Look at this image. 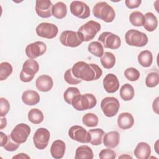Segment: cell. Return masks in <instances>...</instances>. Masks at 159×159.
I'll use <instances>...</instances> for the list:
<instances>
[{"instance_id":"obj_1","label":"cell","mask_w":159,"mask_h":159,"mask_svg":"<svg viewBox=\"0 0 159 159\" xmlns=\"http://www.w3.org/2000/svg\"><path fill=\"white\" fill-rule=\"evenodd\" d=\"M72 73L75 77L86 81H92L98 80L102 74L101 68L94 63H87L80 61L73 65Z\"/></svg>"},{"instance_id":"obj_2","label":"cell","mask_w":159,"mask_h":159,"mask_svg":"<svg viewBox=\"0 0 159 159\" xmlns=\"http://www.w3.org/2000/svg\"><path fill=\"white\" fill-rule=\"evenodd\" d=\"M93 14L96 18L108 23L112 22L116 17V12L113 7L104 1L98 2L94 6Z\"/></svg>"},{"instance_id":"obj_3","label":"cell","mask_w":159,"mask_h":159,"mask_svg":"<svg viewBox=\"0 0 159 159\" xmlns=\"http://www.w3.org/2000/svg\"><path fill=\"white\" fill-rule=\"evenodd\" d=\"M97 99L96 97L91 93L77 95L72 101L71 105L76 111H83L91 109L96 106Z\"/></svg>"},{"instance_id":"obj_4","label":"cell","mask_w":159,"mask_h":159,"mask_svg":"<svg viewBox=\"0 0 159 159\" xmlns=\"http://www.w3.org/2000/svg\"><path fill=\"white\" fill-rule=\"evenodd\" d=\"M101 24L94 20H89L81 25L78 30V34L82 42L93 40L101 30Z\"/></svg>"},{"instance_id":"obj_5","label":"cell","mask_w":159,"mask_h":159,"mask_svg":"<svg viewBox=\"0 0 159 159\" xmlns=\"http://www.w3.org/2000/svg\"><path fill=\"white\" fill-rule=\"evenodd\" d=\"M39 70V65L36 60L30 58L25 60L19 75L20 80L24 83L31 81Z\"/></svg>"},{"instance_id":"obj_6","label":"cell","mask_w":159,"mask_h":159,"mask_svg":"<svg viewBox=\"0 0 159 159\" xmlns=\"http://www.w3.org/2000/svg\"><path fill=\"white\" fill-rule=\"evenodd\" d=\"M125 42L130 45L142 47L147 45L148 39L146 34L136 29H130L125 34Z\"/></svg>"},{"instance_id":"obj_7","label":"cell","mask_w":159,"mask_h":159,"mask_svg":"<svg viewBox=\"0 0 159 159\" xmlns=\"http://www.w3.org/2000/svg\"><path fill=\"white\" fill-rule=\"evenodd\" d=\"M119 107V101L114 97H106L101 102V108L104 114L108 117L116 116Z\"/></svg>"},{"instance_id":"obj_8","label":"cell","mask_w":159,"mask_h":159,"mask_svg":"<svg viewBox=\"0 0 159 159\" xmlns=\"http://www.w3.org/2000/svg\"><path fill=\"white\" fill-rule=\"evenodd\" d=\"M99 42L104 48L116 50L119 48L121 45L120 38L111 32H104L98 37Z\"/></svg>"},{"instance_id":"obj_9","label":"cell","mask_w":159,"mask_h":159,"mask_svg":"<svg viewBox=\"0 0 159 159\" xmlns=\"http://www.w3.org/2000/svg\"><path fill=\"white\" fill-rule=\"evenodd\" d=\"M31 132L30 127L26 124L20 123L15 126L10 136L17 143L21 144L26 142Z\"/></svg>"},{"instance_id":"obj_10","label":"cell","mask_w":159,"mask_h":159,"mask_svg":"<svg viewBox=\"0 0 159 159\" xmlns=\"http://www.w3.org/2000/svg\"><path fill=\"white\" fill-rule=\"evenodd\" d=\"M69 137L82 143H90L91 135L88 131L80 125H73L68 130Z\"/></svg>"},{"instance_id":"obj_11","label":"cell","mask_w":159,"mask_h":159,"mask_svg":"<svg viewBox=\"0 0 159 159\" xmlns=\"http://www.w3.org/2000/svg\"><path fill=\"white\" fill-rule=\"evenodd\" d=\"M35 31L37 35L39 37L52 39L57 36L58 32V27L53 24L42 22L37 26Z\"/></svg>"},{"instance_id":"obj_12","label":"cell","mask_w":159,"mask_h":159,"mask_svg":"<svg viewBox=\"0 0 159 159\" xmlns=\"http://www.w3.org/2000/svg\"><path fill=\"white\" fill-rule=\"evenodd\" d=\"M50 137V134L46 128H39L34 134L33 142L35 147L39 150L45 149L48 144Z\"/></svg>"},{"instance_id":"obj_13","label":"cell","mask_w":159,"mask_h":159,"mask_svg":"<svg viewBox=\"0 0 159 159\" xmlns=\"http://www.w3.org/2000/svg\"><path fill=\"white\" fill-rule=\"evenodd\" d=\"M60 41L61 44L66 47L75 48L82 43L77 32L73 30H65L60 36Z\"/></svg>"},{"instance_id":"obj_14","label":"cell","mask_w":159,"mask_h":159,"mask_svg":"<svg viewBox=\"0 0 159 159\" xmlns=\"http://www.w3.org/2000/svg\"><path fill=\"white\" fill-rule=\"evenodd\" d=\"M70 9L71 14L80 19H84L90 16L89 7L83 1H72L70 4Z\"/></svg>"},{"instance_id":"obj_15","label":"cell","mask_w":159,"mask_h":159,"mask_svg":"<svg viewBox=\"0 0 159 159\" xmlns=\"http://www.w3.org/2000/svg\"><path fill=\"white\" fill-rule=\"evenodd\" d=\"M25 54L30 59H35L43 55L47 51L46 44L42 41L29 43L25 48Z\"/></svg>"},{"instance_id":"obj_16","label":"cell","mask_w":159,"mask_h":159,"mask_svg":"<svg viewBox=\"0 0 159 159\" xmlns=\"http://www.w3.org/2000/svg\"><path fill=\"white\" fill-rule=\"evenodd\" d=\"M53 4L50 0H37L35 1V11L42 18H48L52 16Z\"/></svg>"},{"instance_id":"obj_17","label":"cell","mask_w":159,"mask_h":159,"mask_svg":"<svg viewBox=\"0 0 159 159\" xmlns=\"http://www.w3.org/2000/svg\"><path fill=\"white\" fill-rule=\"evenodd\" d=\"M105 91L109 93H116L119 88V81L117 77L112 73L106 75L102 81Z\"/></svg>"},{"instance_id":"obj_18","label":"cell","mask_w":159,"mask_h":159,"mask_svg":"<svg viewBox=\"0 0 159 159\" xmlns=\"http://www.w3.org/2000/svg\"><path fill=\"white\" fill-rule=\"evenodd\" d=\"M35 86L38 90L42 92H47L52 89L53 86V81L51 76L47 75H42L37 78L35 81Z\"/></svg>"},{"instance_id":"obj_19","label":"cell","mask_w":159,"mask_h":159,"mask_svg":"<svg viewBox=\"0 0 159 159\" xmlns=\"http://www.w3.org/2000/svg\"><path fill=\"white\" fill-rule=\"evenodd\" d=\"M65 149V143L61 140H56L51 145L50 153L53 158L60 159L63 157Z\"/></svg>"},{"instance_id":"obj_20","label":"cell","mask_w":159,"mask_h":159,"mask_svg":"<svg viewBox=\"0 0 159 159\" xmlns=\"http://www.w3.org/2000/svg\"><path fill=\"white\" fill-rule=\"evenodd\" d=\"M120 134L117 131H110L105 134L103 138L104 146L109 148H116L119 143Z\"/></svg>"},{"instance_id":"obj_21","label":"cell","mask_w":159,"mask_h":159,"mask_svg":"<svg viewBox=\"0 0 159 159\" xmlns=\"http://www.w3.org/2000/svg\"><path fill=\"white\" fill-rule=\"evenodd\" d=\"M134 153L138 159H147L151 154V147L147 142H141L137 145Z\"/></svg>"},{"instance_id":"obj_22","label":"cell","mask_w":159,"mask_h":159,"mask_svg":"<svg viewBox=\"0 0 159 159\" xmlns=\"http://www.w3.org/2000/svg\"><path fill=\"white\" fill-rule=\"evenodd\" d=\"M134 124V119L129 112H122L117 118V125L122 130L130 129Z\"/></svg>"},{"instance_id":"obj_23","label":"cell","mask_w":159,"mask_h":159,"mask_svg":"<svg viewBox=\"0 0 159 159\" xmlns=\"http://www.w3.org/2000/svg\"><path fill=\"white\" fill-rule=\"evenodd\" d=\"M22 102L28 106H34L40 101V95L34 90H27L22 94Z\"/></svg>"},{"instance_id":"obj_24","label":"cell","mask_w":159,"mask_h":159,"mask_svg":"<svg viewBox=\"0 0 159 159\" xmlns=\"http://www.w3.org/2000/svg\"><path fill=\"white\" fill-rule=\"evenodd\" d=\"M145 22L143 25L144 29L148 32L154 31L158 26V19L151 12H147L145 15Z\"/></svg>"},{"instance_id":"obj_25","label":"cell","mask_w":159,"mask_h":159,"mask_svg":"<svg viewBox=\"0 0 159 159\" xmlns=\"http://www.w3.org/2000/svg\"><path fill=\"white\" fill-rule=\"evenodd\" d=\"M93 150L88 145H81L76 150L75 159H93Z\"/></svg>"},{"instance_id":"obj_26","label":"cell","mask_w":159,"mask_h":159,"mask_svg":"<svg viewBox=\"0 0 159 159\" xmlns=\"http://www.w3.org/2000/svg\"><path fill=\"white\" fill-rule=\"evenodd\" d=\"M52 14L57 19H61L64 18L67 14L66 5L61 1L55 3L53 5Z\"/></svg>"},{"instance_id":"obj_27","label":"cell","mask_w":159,"mask_h":159,"mask_svg":"<svg viewBox=\"0 0 159 159\" xmlns=\"http://www.w3.org/2000/svg\"><path fill=\"white\" fill-rule=\"evenodd\" d=\"M137 60L141 66L143 67H149L153 62L152 53L149 50H143L138 55Z\"/></svg>"},{"instance_id":"obj_28","label":"cell","mask_w":159,"mask_h":159,"mask_svg":"<svg viewBox=\"0 0 159 159\" xmlns=\"http://www.w3.org/2000/svg\"><path fill=\"white\" fill-rule=\"evenodd\" d=\"M89 133L91 135L90 143L93 145H99L102 143L103 137L105 134L104 131L99 128L90 129Z\"/></svg>"},{"instance_id":"obj_29","label":"cell","mask_w":159,"mask_h":159,"mask_svg":"<svg viewBox=\"0 0 159 159\" xmlns=\"http://www.w3.org/2000/svg\"><path fill=\"white\" fill-rule=\"evenodd\" d=\"M100 61L104 68L111 69L113 68L116 64V57L112 53L106 52L101 57Z\"/></svg>"},{"instance_id":"obj_30","label":"cell","mask_w":159,"mask_h":159,"mask_svg":"<svg viewBox=\"0 0 159 159\" xmlns=\"http://www.w3.org/2000/svg\"><path fill=\"white\" fill-rule=\"evenodd\" d=\"M135 95V91L133 86L129 84L125 83L120 89V96L124 101H130L133 99Z\"/></svg>"},{"instance_id":"obj_31","label":"cell","mask_w":159,"mask_h":159,"mask_svg":"<svg viewBox=\"0 0 159 159\" xmlns=\"http://www.w3.org/2000/svg\"><path fill=\"white\" fill-rule=\"evenodd\" d=\"M44 117L42 112L37 108L30 109L28 112L29 120L34 124H40L43 120Z\"/></svg>"},{"instance_id":"obj_32","label":"cell","mask_w":159,"mask_h":159,"mask_svg":"<svg viewBox=\"0 0 159 159\" xmlns=\"http://www.w3.org/2000/svg\"><path fill=\"white\" fill-rule=\"evenodd\" d=\"M129 20L132 25L141 27L144 24L145 16L140 11H133L129 16Z\"/></svg>"},{"instance_id":"obj_33","label":"cell","mask_w":159,"mask_h":159,"mask_svg":"<svg viewBox=\"0 0 159 159\" xmlns=\"http://www.w3.org/2000/svg\"><path fill=\"white\" fill-rule=\"evenodd\" d=\"M88 50L97 57H101L104 53V47L98 41L91 42L88 46Z\"/></svg>"},{"instance_id":"obj_34","label":"cell","mask_w":159,"mask_h":159,"mask_svg":"<svg viewBox=\"0 0 159 159\" xmlns=\"http://www.w3.org/2000/svg\"><path fill=\"white\" fill-rule=\"evenodd\" d=\"M83 123L89 127H94L98 125L99 119L98 116L91 112L85 114L82 118Z\"/></svg>"},{"instance_id":"obj_35","label":"cell","mask_w":159,"mask_h":159,"mask_svg":"<svg viewBox=\"0 0 159 159\" xmlns=\"http://www.w3.org/2000/svg\"><path fill=\"white\" fill-rule=\"evenodd\" d=\"M13 68L11 63L4 61L0 64V80L4 81L6 80L12 73Z\"/></svg>"},{"instance_id":"obj_36","label":"cell","mask_w":159,"mask_h":159,"mask_svg":"<svg viewBox=\"0 0 159 159\" xmlns=\"http://www.w3.org/2000/svg\"><path fill=\"white\" fill-rule=\"evenodd\" d=\"M81 94L80 90L76 87L68 88L63 93V98L66 103L71 105L73 99L78 94Z\"/></svg>"},{"instance_id":"obj_37","label":"cell","mask_w":159,"mask_h":159,"mask_svg":"<svg viewBox=\"0 0 159 159\" xmlns=\"http://www.w3.org/2000/svg\"><path fill=\"white\" fill-rule=\"evenodd\" d=\"M159 75L158 72H151L145 78V84L148 88H154L158 84Z\"/></svg>"},{"instance_id":"obj_38","label":"cell","mask_w":159,"mask_h":159,"mask_svg":"<svg viewBox=\"0 0 159 159\" xmlns=\"http://www.w3.org/2000/svg\"><path fill=\"white\" fill-rule=\"evenodd\" d=\"M125 77L130 81H135L140 77V72L135 68L130 67L124 71Z\"/></svg>"},{"instance_id":"obj_39","label":"cell","mask_w":159,"mask_h":159,"mask_svg":"<svg viewBox=\"0 0 159 159\" xmlns=\"http://www.w3.org/2000/svg\"><path fill=\"white\" fill-rule=\"evenodd\" d=\"M64 80L67 83L70 84H77L80 83L82 81L81 80L77 78L75 76V75L72 73L71 68L68 69L65 72Z\"/></svg>"},{"instance_id":"obj_40","label":"cell","mask_w":159,"mask_h":159,"mask_svg":"<svg viewBox=\"0 0 159 159\" xmlns=\"http://www.w3.org/2000/svg\"><path fill=\"white\" fill-rule=\"evenodd\" d=\"M10 104L9 101L4 98H0V116H5L9 111Z\"/></svg>"},{"instance_id":"obj_41","label":"cell","mask_w":159,"mask_h":159,"mask_svg":"<svg viewBox=\"0 0 159 159\" xmlns=\"http://www.w3.org/2000/svg\"><path fill=\"white\" fill-rule=\"evenodd\" d=\"M100 159H114L116 157L115 152L111 149L106 148L102 150L99 154Z\"/></svg>"},{"instance_id":"obj_42","label":"cell","mask_w":159,"mask_h":159,"mask_svg":"<svg viewBox=\"0 0 159 159\" xmlns=\"http://www.w3.org/2000/svg\"><path fill=\"white\" fill-rule=\"evenodd\" d=\"M19 145H20V144L14 142L12 139V138L11 137V136L9 135H8L7 140L6 144L4 145V146L3 147L7 151L13 152V151L16 150L19 147Z\"/></svg>"},{"instance_id":"obj_43","label":"cell","mask_w":159,"mask_h":159,"mask_svg":"<svg viewBox=\"0 0 159 159\" xmlns=\"http://www.w3.org/2000/svg\"><path fill=\"white\" fill-rule=\"evenodd\" d=\"M142 3L141 0H125V4L129 9H135L140 6Z\"/></svg>"},{"instance_id":"obj_44","label":"cell","mask_w":159,"mask_h":159,"mask_svg":"<svg viewBox=\"0 0 159 159\" xmlns=\"http://www.w3.org/2000/svg\"><path fill=\"white\" fill-rule=\"evenodd\" d=\"M8 139V135L5 134L4 132H0V146L3 147L6 144Z\"/></svg>"},{"instance_id":"obj_45","label":"cell","mask_w":159,"mask_h":159,"mask_svg":"<svg viewBox=\"0 0 159 159\" xmlns=\"http://www.w3.org/2000/svg\"><path fill=\"white\" fill-rule=\"evenodd\" d=\"M152 108L154 112H155L157 114H158V97H157L155 101L153 102Z\"/></svg>"},{"instance_id":"obj_46","label":"cell","mask_w":159,"mask_h":159,"mask_svg":"<svg viewBox=\"0 0 159 159\" xmlns=\"http://www.w3.org/2000/svg\"><path fill=\"white\" fill-rule=\"evenodd\" d=\"M12 158H22V159H25V158H30V157L28 156L27 154L24 153H18L17 155L14 156Z\"/></svg>"},{"instance_id":"obj_47","label":"cell","mask_w":159,"mask_h":159,"mask_svg":"<svg viewBox=\"0 0 159 159\" xmlns=\"http://www.w3.org/2000/svg\"><path fill=\"white\" fill-rule=\"evenodd\" d=\"M1 124H0V129L2 130L4 128H5L7 125V120L6 117H1Z\"/></svg>"},{"instance_id":"obj_48","label":"cell","mask_w":159,"mask_h":159,"mask_svg":"<svg viewBox=\"0 0 159 159\" xmlns=\"http://www.w3.org/2000/svg\"><path fill=\"white\" fill-rule=\"evenodd\" d=\"M122 157H124V158H125V157H127V158H132L130 156H129V155H127V156H124V155H122V156H120V157H119V158H122Z\"/></svg>"}]
</instances>
